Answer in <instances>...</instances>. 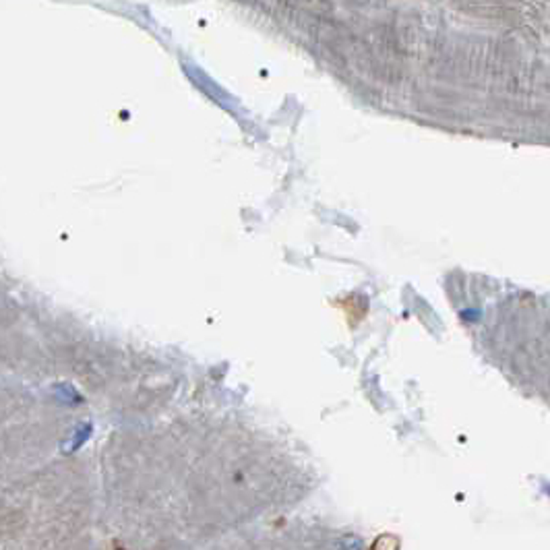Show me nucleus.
<instances>
[{"mask_svg":"<svg viewBox=\"0 0 550 550\" xmlns=\"http://www.w3.org/2000/svg\"><path fill=\"white\" fill-rule=\"evenodd\" d=\"M90 434H92V427H90V424L77 427L75 428V432H73V436L64 443L62 451H64V453H73V451H77V449H79V447L90 439Z\"/></svg>","mask_w":550,"mask_h":550,"instance_id":"obj_1","label":"nucleus"},{"mask_svg":"<svg viewBox=\"0 0 550 550\" xmlns=\"http://www.w3.org/2000/svg\"><path fill=\"white\" fill-rule=\"evenodd\" d=\"M54 396H56L59 401L66 403V405H71V403H79V401H81V396H79L71 385H66V383H59V385H54Z\"/></svg>","mask_w":550,"mask_h":550,"instance_id":"obj_2","label":"nucleus"},{"mask_svg":"<svg viewBox=\"0 0 550 550\" xmlns=\"http://www.w3.org/2000/svg\"><path fill=\"white\" fill-rule=\"evenodd\" d=\"M399 546H401V542L396 534H383L374 540L370 550H399Z\"/></svg>","mask_w":550,"mask_h":550,"instance_id":"obj_3","label":"nucleus"},{"mask_svg":"<svg viewBox=\"0 0 550 550\" xmlns=\"http://www.w3.org/2000/svg\"><path fill=\"white\" fill-rule=\"evenodd\" d=\"M116 550H126V549H116Z\"/></svg>","mask_w":550,"mask_h":550,"instance_id":"obj_4","label":"nucleus"}]
</instances>
